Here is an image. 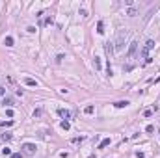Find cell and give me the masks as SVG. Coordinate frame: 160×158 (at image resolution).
Instances as JSON below:
<instances>
[{"label":"cell","mask_w":160,"mask_h":158,"mask_svg":"<svg viewBox=\"0 0 160 158\" xmlns=\"http://www.w3.org/2000/svg\"><path fill=\"white\" fill-rule=\"evenodd\" d=\"M22 154H26V156H34L35 154V151H37V147H35V143H22Z\"/></svg>","instance_id":"obj_1"},{"label":"cell","mask_w":160,"mask_h":158,"mask_svg":"<svg viewBox=\"0 0 160 158\" xmlns=\"http://www.w3.org/2000/svg\"><path fill=\"white\" fill-rule=\"evenodd\" d=\"M125 37H127V32L125 30H119L117 32V39H115V50H121L125 47Z\"/></svg>","instance_id":"obj_2"},{"label":"cell","mask_w":160,"mask_h":158,"mask_svg":"<svg viewBox=\"0 0 160 158\" xmlns=\"http://www.w3.org/2000/svg\"><path fill=\"white\" fill-rule=\"evenodd\" d=\"M153 47H154V41H153V39H149L147 43H145V47H143V50H142V54L145 56V60H147V58H149V56H147V54H149V50H151V49H153Z\"/></svg>","instance_id":"obj_3"},{"label":"cell","mask_w":160,"mask_h":158,"mask_svg":"<svg viewBox=\"0 0 160 158\" xmlns=\"http://www.w3.org/2000/svg\"><path fill=\"white\" fill-rule=\"evenodd\" d=\"M58 113H60V117L65 119V121H69V119H71V112H69V110H65V108H58Z\"/></svg>","instance_id":"obj_4"},{"label":"cell","mask_w":160,"mask_h":158,"mask_svg":"<svg viewBox=\"0 0 160 158\" xmlns=\"http://www.w3.org/2000/svg\"><path fill=\"white\" fill-rule=\"evenodd\" d=\"M136 50H138V41H132L129 47V58H132V56L136 54Z\"/></svg>","instance_id":"obj_5"},{"label":"cell","mask_w":160,"mask_h":158,"mask_svg":"<svg viewBox=\"0 0 160 158\" xmlns=\"http://www.w3.org/2000/svg\"><path fill=\"white\" fill-rule=\"evenodd\" d=\"M24 84L30 86V88H37V82H35L34 78H30V76H26V78H24Z\"/></svg>","instance_id":"obj_6"},{"label":"cell","mask_w":160,"mask_h":158,"mask_svg":"<svg viewBox=\"0 0 160 158\" xmlns=\"http://www.w3.org/2000/svg\"><path fill=\"white\" fill-rule=\"evenodd\" d=\"M129 104H130L129 100H117V102L114 104V106H115V108H127Z\"/></svg>","instance_id":"obj_7"},{"label":"cell","mask_w":160,"mask_h":158,"mask_svg":"<svg viewBox=\"0 0 160 158\" xmlns=\"http://www.w3.org/2000/svg\"><path fill=\"white\" fill-rule=\"evenodd\" d=\"M110 143H112V140H110V138H104V140L99 143V149H104V147H108Z\"/></svg>","instance_id":"obj_8"},{"label":"cell","mask_w":160,"mask_h":158,"mask_svg":"<svg viewBox=\"0 0 160 158\" xmlns=\"http://www.w3.org/2000/svg\"><path fill=\"white\" fill-rule=\"evenodd\" d=\"M97 33H104V22L102 21L97 22Z\"/></svg>","instance_id":"obj_9"},{"label":"cell","mask_w":160,"mask_h":158,"mask_svg":"<svg viewBox=\"0 0 160 158\" xmlns=\"http://www.w3.org/2000/svg\"><path fill=\"white\" fill-rule=\"evenodd\" d=\"M2 104H4V106H11V104H13V99L11 97H4L2 99Z\"/></svg>","instance_id":"obj_10"},{"label":"cell","mask_w":160,"mask_h":158,"mask_svg":"<svg viewBox=\"0 0 160 158\" xmlns=\"http://www.w3.org/2000/svg\"><path fill=\"white\" fill-rule=\"evenodd\" d=\"M13 43H15V41H13L11 35H8L6 39H4V45H6V47H13Z\"/></svg>","instance_id":"obj_11"},{"label":"cell","mask_w":160,"mask_h":158,"mask_svg":"<svg viewBox=\"0 0 160 158\" xmlns=\"http://www.w3.org/2000/svg\"><path fill=\"white\" fill-rule=\"evenodd\" d=\"M93 65H95L97 71H101V67H102L101 65V58H97V56H95V58H93Z\"/></svg>","instance_id":"obj_12"},{"label":"cell","mask_w":160,"mask_h":158,"mask_svg":"<svg viewBox=\"0 0 160 158\" xmlns=\"http://www.w3.org/2000/svg\"><path fill=\"white\" fill-rule=\"evenodd\" d=\"M93 112H95V108H93L91 104H89V106H86V108H84V113H88V115H91Z\"/></svg>","instance_id":"obj_13"},{"label":"cell","mask_w":160,"mask_h":158,"mask_svg":"<svg viewBox=\"0 0 160 158\" xmlns=\"http://www.w3.org/2000/svg\"><path fill=\"white\" fill-rule=\"evenodd\" d=\"M62 128L63 130H69V128H71V123L69 121H62Z\"/></svg>","instance_id":"obj_14"},{"label":"cell","mask_w":160,"mask_h":158,"mask_svg":"<svg viewBox=\"0 0 160 158\" xmlns=\"http://www.w3.org/2000/svg\"><path fill=\"white\" fill-rule=\"evenodd\" d=\"M2 154L4 156H11L13 152H11V149H8V147H6V149H2Z\"/></svg>","instance_id":"obj_15"},{"label":"cell","mask_w":160,"mask_h":158,"mask_svg":"<svg viewBox=\"0 0 160 158\" xmlns=\"http://www.w3.org/2000/svg\"><path fill=\"white\" fill-rule=\"evenodd\" d=\"M2 140H4V141H9V140H11V134H9V132L2 134Z\"/></svg>","instance_id":"obj_16"},{"label":"cell","mask_w":160,"mask_h":158,"mask_svg":"<svg viewBox=\"0 0 160 158\" xmlns=\"http://www.w3.org/2000/svg\"><path fill=\"white\" fill-rule=\"evenodd\" d=\"M71 141H73V143H82V141H84V136H80V138H73Z\"/></svg>","instance_id":"obj_17"},{"label":"cell","mask_w":160,"mask_h":158,"mask_svg":"<svg viewBox=\"0 0 160 158\" xmlns=\"http://www.w3.org/2000/svg\"><path fill=\"white\" fill-rule=\"evenodd\" d=\"M145 132H147V134H153V132H154V127H153V125H149L147 128H145Z\"/></svg>","instance_id":"obj_18"},{"label":"cell","mask_w":160,"mask_h":158,"mask_svg":"<svg viewBox=\"0 0 160 158\" xmlns=\"http://www.w3.org/2000/svg\"><path fill=\"white\" fill-rule=\"evenodd\" d=\"M0 125H2V127H11V125H13V121H2Z\"/></svg>","instance_id":"obj_19"},{"label":"cell","mask_w":160,"mask_h":158,"mask_svg":"<svg viewBox=\"0 0 160 158\" xmlns=\"http://www.w3.org/2000/svg\"><path fill=\"white\" fill-rule=\"evenodd\" d=\"M0 97H6V88L4 86H0Z\"/></svg>","instance_id":"obj_20"},{"label":"cell","mask_w":160,"mask_h":158,"mask_svg":"<svg viewBox=\"0 0 160 158\" xmlns=\"http://www.w3.org/2000/svg\"><path fill=\"white\" fill-rule=\"evenodd\" d=\"M136 13H138V11H136V9H134V8H130V9H129V15H130V17H134V15H136Z\"/></svg>","instance_id":"obj_21"},{"label":"cell","mask_w":160,"mask_h":158,"mask_svg":"<svg viewBox=\"0 0 160 158\" xmlns=\"http://www.w3.org/2000/svg\"><path fill=\"white\" fill-rule=\"evenodd\" d=\"M11 158H22V152H13Z\"/></svg>","instance_id":"obj_22"},{"label":"cell","mask_w":160,"mask_h":158,"mask_svg":"<svg viewBox=\"0 0 160 158\" xmlns=\"http://www.w3.org/2000/svg\"><path fill=\"white\" fill-rule=\"evenodd\" d=\"M143 115H145V117H151V115H153V112H151V110H145Z\"/></svg>","instance_id":"obj_23"},{"label":"cell","mask_w":160,"mask_h":158,"mask_svg":"<svg viewBox=\"0 0 160 158\" xmlns=\"http://www.w3.org/2000/svg\"><path fill=\"white\" fill-rule=\"evenodd\" d=\"M41 113H43V112H41V110H35V112H34V117H39Z\"/></svg>","instance_id":"obj_24"},{"label":"cell","mask_w":160,"mask_h":158,"mask_svg":"<svg viewBox=\"0 0 160 158\" xmlns=\"http://www.w3.org/2000/svg\"><path fill=\"white\" fill-rule=\"evenodd\" d=\"M6 113H8V117H13V110H9V108H8V110H6Z\"/></svg>","instance_id":"obj_25"}]
</instances>
